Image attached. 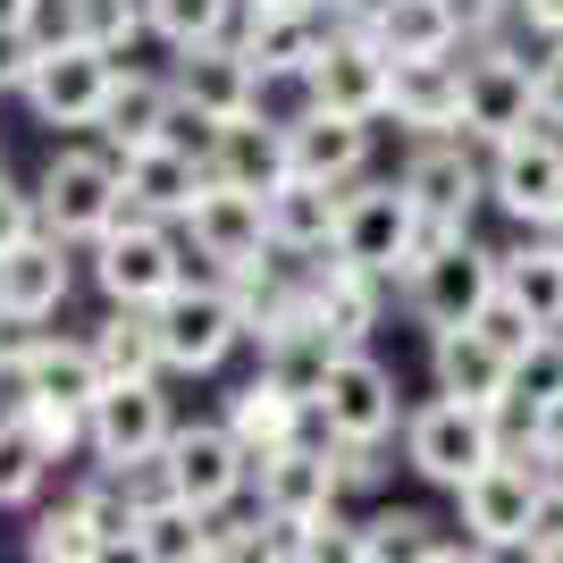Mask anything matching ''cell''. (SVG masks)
<instances>
[{"mask_svg": "<svg viewBox=\"0 0 563 563\" xmlns=\"http://www.w3.org/2000/svg\"><path fill=\"white\" fill-rule=\"evenodd\" d=\"M18 59H0L9 68V85L25 93V110L43 118V126H101V101H110V76H118V59L110 51H93L85 34H51V43H9Z\"/></svg>", "mask_w": 563, "mask_h": 563, "instance_id": "6da1fadb", "label": "cell"}, {"mask_svg": "<svg viewBox=\"0 0 563 563\" xmlns=\"http://www.w3.org/2000/svg\"><path fill=\"white\" fill-rule=\"evenodd\" d=\"M454 505H463V530L488 555H521V547L547 530V471H539V446H505L488 471H471L463 488H454Z\"/></svg>", "mask_w": 563, "mask_h": 563, "instance_id": "7a4b0ae2", "label": "cell"}, {"mask_svg": "<svg viewBox=\"0 0 563 563\" xmlns=\"http://www.w3.org/2000/svg\"><path fill=\"white\" fill-rule=\"evenodd\" d=\"M93 278H101V295H110V303L152 311L168 286H186V244L168 235V219H152V211H135V202H126V211L93 235Z\"/></svg>", "mask_w": 563, "mask_h": 563, "instance_id": "3957f363", "label": "cell"}, {"mask_svg": "<svg viewBox=\"0 0 563 563\" xmlns=\"http://www.w3.org/2000/svg\"><path fill=\"white\" fill-rule=\"evenodd\" d=\"M505 454V421L488 404H463V396H438L404 421V463L421 471L429 488H463L471 471H488Z\"/></svg>", "mask_w": 563, "mask_h": 563, "instance_id": "277c9868", "label": "cell"}, {"mask_svg": "<svg viewBox=\"0 0 563 563\" xmlns=\"http://www.w3.org/2000/svg\"><path fill=\"white\" fill-rule=\"evenodd\" d=\"M496 278H505V253H488V244H471V235H454L446 253H429L404 269V303H412V320L421 329H463V320H479L496 295Z\"/></svg>", "mask_w": 563, "mask_h": 563, "instance_id": "5b68a950", "label": "cell"}, {"mask_svg": "<svg viewBox=\"0 0 563 563\" xmlns=\"http://www.w3.org/2000/svg\"><path fill=\"white\" fill-rule=\"evenodd\" d=\"M412 244H421V202H412V186H404V177H387V186H362V177H353L345 219H336V253L378 269V278H404V269H412Z\"/></svg>", "mask_w": 563, "mask_h": 563, "instance_id": "8992f818", "label": "cell"}, {"mask_svg": "<svg viewBox=\"0 0 563 563\" xmlns=\"http://www.w3.org/2000/svg\"><path fill=\"white\" fill-rule=\"evenodd\" d=\"M152 329H161V362L168 371H219L235 353V336H253L244 329V311H235V295L228 286H168L161 303H152Z\"/></svg>", "mask_w": 563, "mask_h": 563, "instance_id": "52a82bcc", "label": "cell"}, {"mask_svg": "<svg viewBox=\"0 0 563 563\" xmlns=\"http://www.w3.org/2000/svg\"><path fill=\"white\" fill-rule=\"evenodd\" d=\"M488 202L514 211L521 228H547L563 211V126L530 118L521 135L488 143Z\"/></svg>", "mask_w": 563, "mask_h": 563, "instance_id": "ba28073f", "label": "cell"}, {"mask_svg": "<svg viewBox=\"0 0 563 563\" xmlns=\"http://www.w3.org/2000/svg\"><path fill=\"white\" fill-rule=\"evenodd\" d=\"M539 118V59H521L505 43H471L463 51V135L505 143Z\"/></svg>", "mask_w": 563, "mask_h": 563, "instance_id": "9c48e42d", "label": "cell"}, {"mask_svg": "<svg viewBox=\"0 0 563 563\" xmlns=\"http://www.w3.org/2000/svg\"><path fill=\"white\" fill-rule=\"evenodd\" d=\"M34 202H43V228H51V235H68V244H93V235L110 228L118 211H126V177H118V152H59V161L43 168Z\"/></svg>", "mask_w": 563, "mask_h": 563, "instance_id": "30bf717a", "label": "cell"}, {"mask_svg": "<svg viewBox=\"0 0 563 563\" xmlns=\"http://www.w3.org/2000/svg\"><path fill=\"white\" fill-rule=\"evenodd\" d=\"M168 438H177V421H168L161 378H110V387L93 396V463H101V471H143V463H161Z\"/></svg>", "mask_w": 563, "mask_h": 563, "instance_id": "8fae6325", "label": "cell"}, {"mask_svg": "<svg viewBox=\"0 0 563 563\" xmlns=\"http://www.w3.org/2000/svg\"><path fill=\"white\" fill-rule=\"evenodd\" d=\"M161 479H168V496H186L202 514H228L235 496H244V479H253V454H244V438L228 421H194V429L168 438Z\"/></svg>", "mask_w": 563, "mask_h": 563, "instance_id": "7c38bea8", "label": "cell"}, {"mask_svg": "<svg viewBox=\"0 0 563 563\" xmlns=\"http://www.w3.org/2000/svg\"><path fill=\"white\" fill-rule=\"evenodd\" d=\"M320 429L329 438H396V371L378 362V353H362V345H336V362L320 371Z\"/></svg>", "mask_w": 563, "mask_h": 563, "instance_id": "4fadbf2b", "label": "cell"}, {"mask_svg": "<svg viewBox=\"0 0 563 563\" xmlns=\"http://www.w3.org/2000/svg\"><path fill=\"white\" fill-rule=\"evenodd\" d=\"M303 93L320 101V110H345V118H387V93H396V59H387V43H378V34H362V25H336L329 51L311 59Z\"/></svg>", "mask_w": 563, "mask_h": 563, "instance_id": "5bb4252c", "label": "cell"}, {"mask_svg": "<svg viewBox=\"0 0 563 563\" xmlns=\"http://www.w3.org/2000/svg\"><path fill=\"white\" fill-rule=\"evenodd\" d=\"M329 34H336V18L329 9H303V0H244V9H235V43L253 51V68L269 76V85H278V76L303 85L311 59L329 51Z\"/></svg>", "mask_w": 563, "mask_h": 563, "instance_id": "9a60e30c", "label": "cell"}, {"mask_svg": "<svg viewBox=\"0 0 563 563\" xmlns=\"http://www.w3.org/2000/svg\"><path fill=\"white\" fill-rule=\"evenodd\" d=\"M253 479H261V514H286V521H320V514H336V496H345L329 429H311V438H295V446H278V454H261Z\"/></svg>", "mask_w": 563, "mask_h": 563, "instance_id": "2e32d148", "label": "cell"}, {"mask_svg": "<svg viewBox=\"0 0 563 563\" xmlns=\"http://www.w3.org/2000/svg\"><path fill=\"white\" fill-rule=\"evenodd\" d=\"M168 85H177L194 110H211L219 126H228V118L261 110V85H269V76L253 68V51L235 43V34H211V43H186V51H177Z\"/></svg>", "mask_w": 563, "mask_h": 563, "instance_id": "e0dca14e", "label": "cell"}, {"mask_svg": "<svg viewBox=\"0 0 563 563\" xmlns=\"http://www.w3.org/2000/svg\"><path fill=\"white\" fill-rule=\"evenodd\" d=\"M429 371H438V396L488 404V412L514 404V353L496 345L479 320H463V329H429Z\"/></svg>", "mask_w": 563, "mask_h": 563, "instance_id": "ac0fdd59", "label": "cell"}, {"mask_svg": "<svg viewBox=\"0 0 563 563\" xmlns=\"http://www.w3.org/2000/svg\"><path fill=\"white\" fill-rule=\"evenodd\" d=\"M118 177H126V202H135V211L186 219L194 202H202V186H211V161L186 152V143H168V135H152V143H126V152H118Z\"/></svg>", "mask_w": 563, "mask_h": 563, "instance_id": "d6986e66", "label": "cell"}, {"mask_svg": "<svg viewBox=\"0 0 563 563\" xmlns=\"http://www.w3.org/2000/svg\"><path fill=\"white\" fill-rule=\"evenodd\" d=\"M186 235H194V253L219 261V269H235V261L269 253V194L211 177V186H202V202L186 211Z\"/></svg>", "mask_w": 563, "mask_h": 563, "instance_id": "ffe728a7", "label": "cell"}, {"mask_svg": "<svg viewBox=\"0 0 563 563\" xmlns=\"http://www.w3.org/2000/svg\"><path fill=\"white\" fill-rule=\"evenodd\" d=\"M371 168V118L320 110L311 101L303 118H286V177H320V186H353Z\"/></svg>", "mask_w": 563, "mask_h": 563, "instance_id": "44dd1931", "label": "cell"}, {"mask_svg": "<svg viewBox=\"0 0 563 563\" xmlns=\"http://www.w3.org/2000/svg\"><path fill=\"white\" fill-rule=\"evenodd\" d=\"M228 429L244 438V454H278V446H295V438H311L320 429V404L295 387V378H278V371H261V378H244L228 396Z\"/></svg>", "mask_w": 563, "mask_h": 563, "instance_id": "7402d4cb", "label": "cell"}, {"mask_svg": "<svg viewBox=\"0 0 563 563\" xmlns=\"http://www.w3.org/2000/svg\"><path fill=\"white\" fill-rule=\"evenodd\" d=\"M404 186H412V202H421L429 219L471 228L479 194H488V168L463 152V135H421V143H412V161H404Z\"/></svg>", "mask_w": 563, "mask_h": 563, "instance_id": "603a6c76", "label": "cell"}, {"mask_svg": "<svg viewBox=\"0 0 563 563\" xmlns=\"http://www.w3.org/2000/svg\"><path fill=\"white\" fill-rule=\"evenodd\" d=\"M387 118L412 126V135H463V59H454V51H438V59H396Z\"/></svg>", "mask_w": 563, "mask_h": 563, "instance_id": "cb8c5ba5", "label": "cell"}, {"mask_svg": "<svg viewBox=\"0 0 563 563\" xmlns=\"http://www.w3.org/2000/svg\"><path fill=\"white\" fill-rule=\"evenodd\" d=\"M336 219H345V186H320V177H286L269 186V244L295 261L336 253Z\"/></svg>", "mask_w": 563, "mask_h": 563, "instance_id": "d4e9b609", "label": "cell"}, {"mask_svg": "<svg viewBox=\"0 0 563 563\" xmlns=\"http://www.w3.org/2000/svg\"><path fill=\"white\" fill-rule=\"evenodd\" d=\"M101 387H110V378H101L93 336H43V345L25 353V371H18L25 404H76V412H93Z\"/></svg>", "mask_w": 563, "mask_h": 563, "instance_id": "484cf974", "label": "cell"}, {"mask_svg": "<svg viewBox=\"0 0 563 563\" xmlns=\"http://www.w3.org/2000/svg\"><path fill=\"white\" fill-rule=\"evenodd\" d=\"M378 269H362V261L345 253H320V269H311V311H320V329L336 336V345H362V336L378 329Z\"/></svg>", "mask_w": 563, "mask_h": 563, "instance_id": "4316f807", "label": "cell"}, {"mask_svg": "<svg viewBox=\"0 0 563 563\" xmlns=\"http://www.w3.org/2000/svg\"><path fill=\"white\" fill-rule=\"evenodd\" d=\"M211 177L253 186V194L286 186V118H261V110L228 118V126H219V143H211Z\"/></svg>", "mask_w": 563, "mask_h": 563, "instance_id": "83f0119b", "label": "cell"}, {"mask_svg": "<svg viewBox=\"0 0 563 563\" xmlns=\"http://www.w3.org/2000/svg\"><path fill=\"white\" fill-rule=\"evenodd\" d=\"M68 303V235H25L18 253H0V311H34V320H51V311Z\"/></svg>", "mask_w": 563, "mask_h": 563, "instance_id": "f1b7e54d", "label": "cell"}, {"mask_svg": "<svg viewBox=\"0 0 563 563\" xmlns=\"http://www.w3.org/2000/svg\"><path fill=\"white\" fill-rule=\"evenodd\" d=\"M126 555H143V563H211V514L186 505V496H168V488L143 496Z\"/></svg>", "mask_w": 563, "mask_h": 563, "instance_id": "f546056e", "label": "cell"}, {"mask_svg": "<svg viewBox=\"0 0 563 563\" xmlns=\"http://www.w3.org/2000/svg\"><path fill=\"white\" fill-rule=\"evenodd\" d=\"M168 110H177V85H168V76L118 68V76H110V101H101V135H110V152L168 135Z\"/></svg>", "mask_w": 563, "mask_h": 563, "instance_id": "4dcf8cb0", "label": "cell"}, {"mask_svg": "<svg viewBox=\"0 0 563 563\" xmlns=\"http://www.w3.org/2000/svg\"><path fill=\"white\" fill-rule=\"evenodd\" d=\"M362 34H378L387 59H438V51H463V25H454L446 0H387Z\"/></svg>", "mask_w": 563, "mask_h": 563, "instance_id": "1f68e13d", "label": "cell"}, {"mask_svg": "<svg viewBox=\"0 0 563 563\" xmlns=\"http://www.w3.org/2000/svg\"><path fill=\"white\" fill-rule=\"evenodd\" d=\"M496 286H505L539 329H563V244L547 228H539V244H514V253H505V278Z\"/></svg>", "mask_w": 563, "mask_h": 563, "instance_id": "d6a6232c", "label": "cell"}, {"mask_svg": "<svg viewBox=\"0 0 563 563\" xmlns=\"http://www.w3.org/2000/svg\"><path fill=\"white\" fill-rule=\"evenodd\" d=\"M93 353H101V378H161V329H152V311H126L110 303V320L93 329Z\"/></svg>", "mask_w": 563, "mask_h": 563, "instance_id": "836d02e7", "label": "cell"}, {"mask_svg": "<svg viewBox=\"0 0 563 563\" xmlns=\"http://www.w3.org/2000/svg\"><path fill=\"white\" fill-rule=\"evenodd\" d=\"M59 463V454L34 438V421L25 412H0V514H18V505H34L43 496V471Z\"/></svg>", "mask_w": 563, "mask_h": 563, "instance_id": "e575fe53", "label": "cell"}, {"mask_svg": "<svg viewBox=\"0 0 563 563\" xmlns=\"http://www.w3.org/2000/svg\"><path fill=\"white\" fill-rule=\"evenodd\" d=\"M25 555L34 563H93V555H118V547L101 539V521L85 514V496H76V505H59V514H43L25 530Z\"/></svg>", "mask_w": 563, "mask_h": 563, "instance_id": "d590c367", "label": "cell"}, {"mask_svg": "<svg viewBox=\"0 0 563 563\" xmlns=\"http://www.w3.org/2000/svg\"><path fill=\"white\" fill-rule=\"evenodd\" d=\"M429 547H438V521L412 514V505H387V514H371L345 539V555L353 563H396V555H429Z\"/></svg>", "mask_w": 563, "mask_h": 563, "instance_id": "8d00e7d4", "label": "cell"}, {"mask_svg": "<svg viewBox=\"0 0 563 563\" xmlns=\"http://www.w3.org/2000/svg\"><path fill=\"white\" fill-rule=\"evenodd\" d=\"M143 9H152V34L168 51H186V43H211V34H235L244 0H143Z\"/></svg>", "mask_w": 563, "mask_h": 563, "instance_id": "74e56055", "label": "cell"}, {"mask_svg": "<svg viewBox=\"0 0 563 563\" xmlns=\"http://www.w3.org/2000/svg\"><path fill=\"white\" fill-rule=\"evenodd\" d=\"M68 34H85L93 51H126L135 34H152V9L143 0H68Z\"/></svg>", "mask_w": 563, "mask_h": 563, "instance_id": "f35d334b", "label": "cell"}, {"mask_svg": "<svg viewBox=\"0 0 563 563\" xmlns=\"http://www.w3.org/2000/svg\"><path fill=\"white\" fill-rule=\"evenodd\" d=\"M25 235H43V202L25 186H9V168H0V253H18Z\"/></svg>", "mask_w": 563, "mask_h": 563, "instance_id": "ab89813d", "label": "cell"}, {"mask_svg": "<svg viewBox=\"0 0 563 563\" xmlns=\"http://www.w3.org/2000/svg\"><path fill=\"white\" fill-rule=\"evenodd\" d=\"M479 329H488V336H496V345H505V353H521V345H530V336H547L539 320H530V311H521L514 295H505V286H496V295H488V311H479Z\"/></svg>", "mask_w": 563, "mask_h": 563, "instance_id": "60d3db41", "label": "cell"}, {"mask_svg": "<svg viewBox=\"0 0 563 563\" xmlns=\"http://www.w3.org/2000/svg\"><path fill=\"white\" fill-rule=\"evenodd\" d=\"M539 118L563 126V34H547V59H539Z\"/></svg>", "mask_w": 563, "mask_h": 563, "instance_id": "b9f144b4", "label": "cell"}, {"mask_svg": "<svg viewBox=\"0 0 563 563\" xmlns=\"http://www.w3.org/2000/svg\"><path fill=\"white\" fill-rule=\"evenodd\" d=\"M34 18H43V0H0V43H25Z\"/></svg>", "mask_w": 563, "mask_h": 563, "instance_id": "7bdbcfd3", "label": "cell"}, {"mask_svg": "<svg viewBox=\"0 0 563 563\" xmlns=\"http://www.w3.org/2000/svg\"><path fill=\"white\" fill-rule=\"evenodd\" d=\"M539 471H547V496L563 505V438H547V446H539Z\"/></svg>", "mask_w": 563, "mask_h": 563, "instance_id": "ee69618b", "label": "cell"}, {"mask_svg": "<svg viewBox=\"0 0 563 563\" xmlns=\"http://www.w3.org/2000/svg\"><path fill=\"white\" fill-rule=\"evenodd\" d=\"M521 18L539 25V34H563V0H521Z\"/></svg>", "mask_w": 563, "mask_h": 563, "instance_id": "f6af8a7d", "label": "cell"}, {"mask_svg": "<svg viewBox=\"0 0 563 563\" xmlns=\"http://www.w3.org/2000/svg\"><path fill=\"white\" fill-rule=\"evenodd\" d=\"M521 555H530V563H563V530H555V521H547V530H539V539H530V547H521Z\"/></svg>", "mask_w": 563, "mask_h": 563, "instance_id": "bcb514c9", "label": "cell"}, {"mask_svg": "<svg viewBox=\"0 0 563 563\" xmlns=\"http://www.w3.org/2000/svg\"><path fill=\"white\" fill-rule=\"evenodd\" d=\"M378 9H387V0H336V25H371Z\"/></svg>", "mask_w": 563, "mask_h": 563, "instance_id": "7dc6e473", "label": "cell"}, {"mask_svg": "<svg viewBox=\"0 0 563 563\" xmlns=\"http://www.w3.org/2000/svg\"><path fill=\"white\" fill-rule=\"evenodd\" d=\"M303 9H329V18H336V0H303Z\"/></svg>", "mask_w": 563, "mask_h": 563, "instance_id": "c3c4849f", "label": "cell"}]
</instances>
